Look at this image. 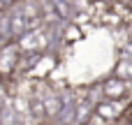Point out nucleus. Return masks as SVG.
I'll list each match as a JSON object with an SVG mask.
<instances>
[{
    "instance_id": "f257e3e1",
    "label": "nucleus",
    "mask_w": 132,
    "mask_h": 125,
    "mask_svg": "<svg viewBox=\"0 0 132 125\" xmlns=\"http://www.w3.org/2000/svg\"><path fill=\"white\" fill-rule=\"evenodd\" d=\"M19 44L16 42H7L0 46V77H12L16 70V60H19Z\"/></svg>"
},
{
    "instance_id": "f03ea898",
    "label": "nucleus",
    "mask_w": 132,
    "mask_h": 125,
    "mask_svg": "<svg viewBox=\"0 0 132 125\" xmlns=\"http://www.w3.org/2000/svg\"><path fill=\"white\" fill-rule=\"evenodd\" d=\"M123 93H125V81H121V79H111V81L104 84V95H107L109 100L123 97Z\"/></svg>"
},
{
    "instance_id": "7ed1b4c3",
    "label": "nucleus",
    "mask_w": 132,
    "mask_h": 125,
    "mask_svg": "<svg viewBox=\"0 0 132 125\" xmlns=\"http://www.w3.org/2000/svg\"><path fill=\"white\" fill-rule=\"evenodd\" d=\"M51 5H53V9H56V14H58V16H63V19H67V16H70V7H67L63 0H51Z\"/></svg>"
},
{
    "instance_id": "20e7f679",
    "label": "nucleus",
    "mask_w": 132,
    "mask_h": 125,
    "mask_svg": "<svg viewBox=\"0 0 132 125\" xmlns=\"http://www.w3.org/2000/svg\"><path fill=\"white\" fill-rule=\"evenodd\" d=\"M16 0H0V9H7V7H12Z\"/></svg>"
}]
</instances>
